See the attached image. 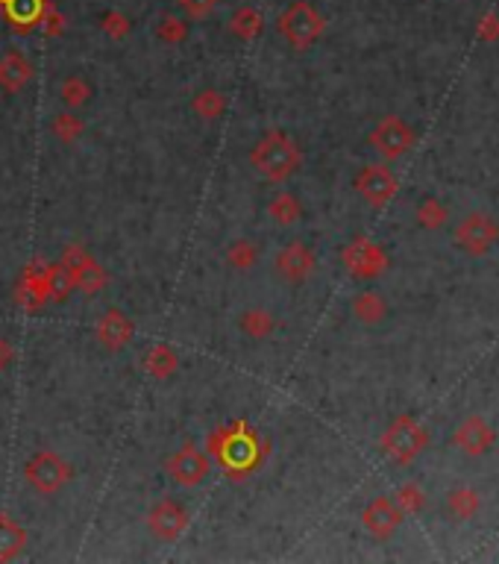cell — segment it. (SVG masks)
<instances>
[{
  "instance_id": "obj_1",
  "label": "cell",
  "mask_w": 499,
  "mask_h": 564,
  "mask_svg": "<svg viewBox=\"0 0 499 564\" xmlns=\"http://www.w3.org/2000/svg\"><path fill=\"white\" fill-rule=\"evenodd\" d=\"M250 165H253V171L262 180L285 182V180H291L303 165L300 144L294 142L288 133H282V129H271V133H265L253 144V151H250Z\"/></svg>"
},
{
  "instance_id": "obj_2",
  "label": "cell",
  "mask_w": 499,
  "mask_h": 564,
  "mask_svg": "<svg viewBox=\"0 0 499 564\" xmlns=\"http://www.w3.org/2000/svg\"><path fill=\"white\" fill-rule=\"evenodd\" d=\"M209 456H215L233 476H244L262 461V444L247 429V423H229L209 436Z\"/></svg>"
},
{
  "instance_id": "obj_3",
  "label": "cell",
  "mask_w": 499,
  "mask_h": 564,
  "mask_svg": "<svg viewBox=\"0 0 499 564\" xmlns=\"http://www.w3.org/2000/svg\"><path fill=\"white\" fill-rule=\"evenodd\" d=\"M426 447H429V432L418 418H411V414L394 418L385 427L382 438H379V450H382L385 459H391L394 465H411Z\"/></svg>"
},
{
  "instance_id": "obj_4",
  "label": "cell",
  "mask_w": 499,
  "mask_h": 564,
  "mask_svg": "<svg viewBox=\"0 0 499 564\" xmlns=\"http://www.w3.org/2000/svg\"><path fill=\"white\" fill-rule=\"evenodd\" d=\"M276 30H280V35L294 50H309L323 35V30H326V21H323V15L311 4H306V0H294V4L276 18Z\"/></svg>"
},
{
  "instance_id": "obj_5",
  "label": "cell",
  "mask_w": 499,
  "mask_h": 564,
  "mask_svg": "<svg viewBox=\"0 0 499 564\" xmlns=\"http://www.w3.org/2000/svg\"><path fill=\"white\" fill-rule=\"evenodd\" d=\"M71 476H73V467L59 456L57 450L33 452V456L27 459V465H24L27 485H30L35 494H44V497L59 494L62 488L71 483Z\"/></svg>"
},
{
  "instance_id": "obj_6",
  "label": "cell",
  "mask_w": 499,
  "mask_h": 564,
  "mask_svg": "<svg viewBox=\"0 0 499 564\" xmlns=\"http://www.w3.org/2000/svg\"><path fill=\"white\" fill-rule=\"evenodd\" d=\"M456 247L464 251L467 256H485L491 253V247L499 242V224L491 215H482V212H470L467 218H461L456 224Z\"/></svg>"
},
{
  "instance_id": "obj_7",
  "label": "cell",
  "mask_w": 499,
  "mask_h": 564,
  "mask_svg": "<svg viewBox=\"0 0 499 564\" xmlns=\"http://www.w3.org/2000/svg\"><path fill=\"white\" fill-rule=\"evenodd\" d=\"M62 262L68 265V271L73 276V289H80L82 294H97L106 289L109 274L106 267L97 262L82 244H68L62 251Z\"/></svg>"
},
{
  "instance_id": "obj_8",
  "label": "cell",
  "mask_w": 499,
  "mask_h": 564,
  "mask_svg": "<svg viewBox=\"0 0 499 564\" xmlns=\"http://www.w3.org/2000/svg\"><path fill=\"white\" fill-rule=\"evenodd\" d=\"M165 470L180 488H197L211 474V456L206 450L194 447V444H186L165 461Z\"/></svg>"
},
{
  "instance_id": "obj_9",
  "label": "cell",
  "mask_w": 499,
  "mask_h": 564,
  "mask_svg": "<svg viewBox=\"0 0 499 564\" xmlns=\"http://www.w3.org/2000/svg\"><path fill=\"white\" fill-rule=\"evenodd\" d=\"M341 259H344V267L356 280H376L388 267V253L365 236H356L353 242L341 251Z\"/></svg>"
},
{
  "instance_id": "obj_10",
  "label": "cell",
  "mask_w": 499,
  "mask_h": 564,
  "mask_svg": "<svg viewBox=\"0 0 499 564\" xmlns=\"http://www.w3.org/2000/svg\"><path fill=\"white\" fill-rule=\"evenodd\" d=\"M371 147L379 156H382V159L394 162V159H400V156H405L414 147V129L405 124L403 118L388 115L373 127Z\"/></svg>"
},
{
  "instance_id": "obj_11",
  "label": "cell",
  "mask_w": 499,
  "mask_h": 564,
  "mask_svg": "<svg viewBox=\"0 0 499 564\" xmlns=\"http://www.w3.org/2000/svg\"><path fill=\"white\" fill-rule=\"evenodd\" d=\"M188 523H191L188 508L180 500H171V497H165V500H159L150 512H147V529H150L159 541H168V544L182 538L188 529Z\"/></svg>"
},
{
  "instance_id": "obj_12",
  "label": "cell",
  "mask_w": 499,
  "mask_h": 564,
  "mask_svg": "<svg viewBox=\"0 0 499 564\" xmlns=\"http://www.w3.org/2000/svg\"><path fill=\"white\" fill-rule=\"evenodd\" d=\"M396 189H400V182H396L394 171L385 168V165H365V168L356 174V191L362 194V200L371 203L373 209L388 206V203L394 200Z\"/></svg>"
},
{
  "instance_id": "obj_13",
  "label": "cell",
  "mask_w": 499,
  "mask_h": 564,
  "mask_svg": "<svg viewBox=\"0 0 499 564\" xmlns=\"http://www.w3.org/2000/svg\"><path fill=\"white\" fill-rule=\"evenodd\" d=\"M452 444H456L461 452H467V456H485V452L494 450L496 429L482 414H467L456 427V432H452Z\"/></svg>"
},
{
  "instance_id": "obj_14",
  "label": "cell",
  "mask_w": 499,
  "mask_h": 564,
  "mask_svg": "<svg viewBox=\"0 0 499 564\" xmlns=\"http://www.w3.org/2000/svg\"><path fill=\"white\" fill-rule=\"evenodd\" d=\"M95 336H97V344L109 350V353H121L129 344H133L135 338V323L129 321V314L121 309H106L100 314L97 327H95Z\"/></svg>"
},
{
  "instance_id": "obj_15",
  "label": "cell",
  "mask_w": 499,
  "mask_h": 564,
  "mask_svg": "<svg viewBox=\"0 0 499 564\" xmlns=\"http://www.w3.org/2000/svg\"><path fill=\"white\" fill-rule=\"evenodd\" d=\"M15 303L24 312H39L48 303V265L42 259H33L21 271V280H18L15 289Z\"/></svg>"
},
{
  "instance_id": "obj_16",
  "label": "cell",
  "mask_w": 499,
  "mask_h": 564,
  "mask_svg": "<svg viewBox=\"0 0 499 564\" xmlns=\"http://www.w3.org/2000/svg\"><path fill=\"white\" fill-rule=\"evenodd\" d=\"M403 517L405 514L400 512V506H396L391 497H376V500H371L365 506L362 523H365V529L373 535V538L388 541L396 529H400Z\"/></svg>"
},
{
  "instance_id": "obj_17",
  "label": "cell",
  "mask_w": 499,
  "mask_h": 564,
  "mask_svg": "<svg viewBox=\"0 0 499 564\" xmlns=\"http://www.w3.org/2000/svg\"><path fill=\"white\" fill-rule=\"evenodd\" d=\"M314 265H318V259H314L311 247H306L303 242L285 244L282 251L276 253V274H280L282 280L291 282V285L306 282L309 276L314 274Z\"/></svg>"
},
{
  "instance_id": "obj_18",
  "label": "cell",
  "mask_w": 499,
  "mask_h": 564,
  "mask_svg": "<svg viewBox=\"0 0 499 564\" xmlns=\"http://www.w3.org/2000/svg\"><path fill=\"white\" fill-rule=\"evenodd\" d=\"M33 62L24 57V53L18 50H9L6 57H0V89L6 91V95H18L27 82L33 80Z\"/></svg>"
},
{
  "instance_id": "obj_19",
  "label": "cell",
  "mask_w": 499,
  "mask_h": 564,
  "mask_svg": "<svg viewBox=\"0 0 499 564\" xmlns=\"http://www.w3.org/2000/svg\"><path fill=\"white\" fill-rule=\"evenodd\" d=\"M44 9H48V0H0V12L18 33H30L33 27H39Z\"/></svg>"
},
{
  "instance_id": "obj_20",
  "label": "cell",
  "mask_w": 499,
  "mask_h": 564,
  "mask_svg": "<svg viewBox=\"0 0 499 564\" xmlns=\"http://www.w3.org/2000/svg\"><path fill=\"white\" fill-rule=\"evenodd\" d=\"M144 374H150L153 379H171L180 371V356L177 350L168 344H153L142 359Z\"/></svg>"
},
{
  "instance_id": "obj_21",
  "label": "cell",
  "mask_w": 499,
  "mask_h": 564,
  "mask_svg": "<svg viewBox=\"0 0 499 564\" xmlns=\"http://www.w3.org/2000/svg\"><path fill=\"white\" fill-rule=\"evenodd\" d=\"M27 550V529L9 514H0V561H12Z\"/></svg>"
},
{
  "instance_id": "obj_22",
  "label": "cell",
  "mask_w": 499,
  "mask_h": 564,
  "mask_svg": "<svg viewBox=\"0 0 499 564\" xmlns=\"http://www.w3.org/2000/svg\"><path fill=\"white\" fill-rule=\"evenodd\" d=\"M267 215H271L273 224H280V227L297 224V220L303 218V206H300L297 194H291V191L273 194L271 203H267Z\"/></svg>"
},
{
  "instance_id": "obj_23",
  "label": "cell",
  "mask_w": 499,
  "mask_h": 564,
  "mask_svg": "<svg viewBox=\"0 0 499 564\" xmlns=\"http://www.w3.org/2000/svg\"><path fill=\"white\" fill-rule=\"evenodd\" d=\"M353 314L367 327H376V323H382L388 318V303L382 294L376 291H362L353 297Z\"/></svg>"
},
{
  "instance_id": "obj_24",
  "label": "cell",
  "mask_w": 499,
  "mask_h": 564,
  "mask_svg": "<svg viewBox=\"0 0 499 564\" xmlns=\"http://www.w3.org/2000/svg\"><path fill=\"white\" fill-rule=\"evenodd\" d=\"M238 327H242V332L247 338H256V341H262V338H271L273 336V329H276V318L267 309H244L242 312V318H238Z\"/></svg>"
},
{
  "instance_id": "obj_25",
  "label": "cell",
  "mask_w": 499,
  "mask_h": 564,
  "mask_svg": "<svg viewBox=\"0 0 499 564\" xmlns=\"http://www.w3.org/2000/svg\"><path fill=\"white\" fill-rule=\"evenodd\" d=\"M262 27H265V18L253 6L235 9L233 18H229V33H233L235 39H242V42H253L256 35L262 33Z\"/></svg>"
},
{
  "instance_id": "obj_26",
  "label": "cell",
  "mask_w": 499,
  "mask_h": 564,
  "mask_svg": "<svg viewBox=\"0 0 499 564\" xmlns=\"http://www.w3.org/2000/svg\"><path fill=\"white\" fill-rule=\"evenodd\" d=\"M482 508V497H479L473 488H456L447 497V512L452 521H473Z\"/></svg>"
},
{
  "instance_id": "obj_27",
  "label": "cell",
  "mask_w": 499,
  "mask_h": 564,
  "mask_svg": "<svg viewBox=\"0 0 499 564\" xmlns=\"http://www.w3.org/2000/svg\"><path fill=\"white\" fill-rule=\"evenodd\" d=\"M226 106H229L226 95H224V91H218V89H203L191 100L194 115L203 118V121H218V118L226 112Z\"/></svg>"
},
{
  "instance_id": "obj_28",
  "label": "cell",
  "mask_w": 499,
  "mask_h": 564,
  "mask_svg": "<svg viewBox=\"0 0 499 564\" xmlns=\"http://www.w3.org/2000/svg\"><path fill=\"white\" fill-rule=\"evenodd\" d=\"M59 97L65 109H80L91 100V82L82 77V73H71V77L62 80L59 86Z\"/></svg>"
},
{
  "instance_id": "obj_29",
  "label": "cell",
  "mask_w": 499,
  "mask_h": 564,
  "mask_svg": "<svg viewBox=\"0 0 499 564\" xmlns=\"http://www.w3.org/2000/svg\"><path fill=\"white\" fill-rule=\"evenodd\" d=\"M73 291V276L68 271V265L62 262H50L48 265V300L50 303H62L68 300V294Z\"/></svg>"
},
{
  "instance_id": "obj_30",
  "label": "cell",
  "mask_w": 499,
  "mask_h": 564,
  "mask_svg": "<svg viewBox=\"0 0 499 564\" xmlns=\"http://www.w3.org/2000/svg\"><path fill=\"white\" fill-rule=\"evenodd\" d=\"M50 133H53V138H59L62 144H73V142H80L82 133H86V121L73 115V109H68V112L53 115Z\"/></svg>"
},
{
  "instance_id": "obj_31",
  "label": "cell",
  "mask_w": 499,
  "mask_h": 564,
  "mask_svg": "<svg viewBox=\"0 0 499 564\" xmlns=\"http://www.w3.org/2000/svg\"><path fill=\"white\" fill-rule=\"evenodd\" d=\"M414 218H418V224L423 229H429V233H435V229H441L443 224H447L449 212L447 206L438 200V197H423L418 203V212H414Z\"/></svg>"
},
{
  "instance_id": "obj_32",
  "label": "cell",
  "mask_w": 499,
  "mask_h": 564,
  "mask_svg": "<svg viewBox=\"0 0 499 564\" xmlns=\"http://www.w3.org/2000/svg\"><path fill=\"white\" fill-rule=\"evenodd\" d=\"M226 262L229 267H235V271H250V267L258 262V247L250 242V238H238V242L229 244Z\"/></svg>"
},
{
  "instance_id": "obj_33",
  "label": "cell",
  "mask_w": 499,
  "mask_h": 564,
  "mask_svg": "<svg viewBox=\"0 0 499 564\" xmlns=\"http://www.w3.org/2000/svg\"><path fill=\"white\" fill-rule=\"evenodd\" d=\"M394 503L400 506V512H403V514H418V512H423V506H426V494H423V488H420V485L405 483V485L396 488Z\"/></svg>"
},
{
  "instance_id": "obj_34",
  "label": "cell",
  "mask_w": 499,
  "mask_h": 564,
  "mask_svg": "<svg viewBox=\"0 0 499 564\" xmlns=\"http://www.w3.org/2000/svg\"><path fill=\"white\" fill-rule=\"evenodd\" d=\"M100 30H104L112 42H121L129 35V30H133V21L118 12V9H109V12H104V18H100Z\"/></svg>"
},
{
  "instance_id": "obj_35",
  "label": "cell",
  "mask_w": 499,
  "mask_h": 564,
  "mask_svg": "<svg viewBox=\"0 0 499 564\" xmlns=\"http://www.w3.org/2000/svg\"><path fill=\"white\" fill-rule=\"evenodd\" d=\"M156 35H159L162 42H168V44H182L188 39V24L182 21V18H162L159 27H156Z\"/></svg>"
},
{
  "instance_id": "obj_36",
  "label": "cell",
  "mask_w": 499,
  "mask_h": 564,
  "mask_svg": "<svg viewBox=\"0 0 499 564\" xmlns=\"http://www.w3.org/2000/svg\"><path fill=\"white\" fill-rule=\"evenodd\" d=\"M39 24H42V30H44V35H48V39H59V35H65V27H68L65 15L53 4H48V9H44V15H42Z\"/></svg>"
},
{
  "instance_id": "obj_37",
  "label": "cell",
  "mask_w": 499,
  "mask_h": 564,
  "mask_svg": "<svg viewBox=\"0 0 499 564\" xmlns=\"http://www.w3.org/2000/svg\"><path fill=\"white\" fill-rule=\"evenodd\" d=\"M180 9L186 12V18H191V21H203V18L211 15V9H215L220 0H177Z\"/></svg>"
},
{
  "instance_id": "obj_38",
  "label": "cell",
  "mask_w": 499,
  "mask_h": 564,
  "mask_svg": "<svg viewBox=\"0 0 499 564\" xmlns=\"http://www.w3.org/2000/svg\"><path fill=\"white\" fill-rule=\"evenodd\" d=\"M479 39L499 42V15L496 12H487L482 21H479Z\"/></svg>"
},
{
  "instance_id": "obj_39",
  "label": "cell",
  "mask_w": 499,
  "mask_h": 564,
  "mask_svg": "<svg viewBox=\"0 0 499 564\" xmlns=\"http://www.w3.org/2000/svg\"><path fill=\"white\" fill-rule=\"evenodd\" d=\"M12 362H15V347L9 344L6 338H0V374L9 371V367H12Z\"/></svg>"
}]
</instances>
